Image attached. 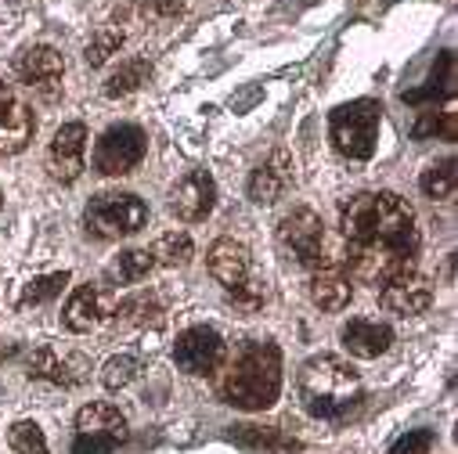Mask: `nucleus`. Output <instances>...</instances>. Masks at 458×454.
Wrapping results in <instances>:
<instances>
[{
	"label": "nucleus",
	"mask_w": 458,
	"mask_h": 454,
	"mask_svg": "<svg viewBox=\"0 0 458 454\" xmlns=\"http://www.w3.org/2000/svg\"><path fill=\"white\" fill-rule=\"evenodd\" d=\"M15 76L30 90H37L47 101H55L58 97V87H62V76H65V58L55 47H47V44H33V47H26L15 58Z\"/></svg>",
	"instance_id": "10"
},
{
	"label": "nucleus",
	"mask_w": 458,
	"mask_h": 454,
	"mask_svg": "<svg viewBox=\"0 0 458 454\" xmlns=\"http://www.w3.org/2000/svg\"><path fill=\"white\" fill-rule=\"evenodd\" d=\"M152 12L159 19H177L184 12V0H152Z\"/></svg>",
	"instance_id": "33"
},
{
	"label": "nucleus",
	"mask_w": 458,
	"mask_h": 454,
	"mask_svg": "<svg viewBox=\"0 0 458 454\" xmlns=\"http://www.w3.org/2000/svg\"><path fill=\"white\" fill-rule=\"evenodd\" d=\"M174 361L184 375H213L216 368H224L227 361V347L216 328L209 324H191L177 335L174 347Z\"/></svg>",
	"instance_id": "9"
},
{
	"label": "nucleus",
	"mask_w": 458,
	"mask_h": 454,
	"mask_svg": "<svg viewBox=\"0 0 458 454\" xmlns=\"http://www.w3.org/2000/svg\"><path fill=\"white\" fill-rule=\"evenodd\" d=\"M8 443L15 454H51L47 440H44V429L37 422H15L12 433H8Z\"/></svg>",
	"instance_id": "29"
},
{
	"label": "nucleus",
	"mask_w": 458,
	"mask_h": 454,
	"mask_svg": "<svg viewBox=\"0 0 458 454\" xmlns=\"http://www.w3.org/2000/svg\"><path fill=\"white\" fill-rule=\"evenodd\" d=\"M307 292H310V303H314V307L335 314V310H343V307L351 303L354 285H351V278L343 274L339 267H318V271L310 274Z\"/></svg>",
	"instance_id": "20"
},
{
	"label": "nucleus",
	"mask_w": 458,
	"mask_h": 454,
	"mask_svg": "<svg viewBox=\"0 0 458 454\" xmlns=\"http://www.w3.org/2000/svg\"><path fill=\"white\" fill-rule=\"evenodd\" d=\"M83 159H87V127L83 123L58 127L51 145H47V170H51V177L62 181V184L80 181V173L87 166Z\"/></svg>",
	"instance_id": "12"
},
{
	"label": "nucleus",
	"mask_w": 458,
	"mask_h": 454,
	"mask_svg": "<svg viewBox=\"0 0 458 454\" xmlns=\"http://www.w3.org/2000/svg\"><path fill=\"white\" fill-rule=\"evenodd\" d=\"M437 443V433L433 429H408L404 436L394 440L390 454H429Z\"/></svg>",
	"instance_id": "31"
},
{
	"label": "nucleus",
	"mask_w": 458,
	"mask_h": 454,
	"mask_svg": "<svg viewBox=\"0 0 458 454\" xmlns=\"http://www.w3.org/2000/svg\"><path fill=\"white\" fill-rule=\"evenodd\" d=\"M116 324L120 328H131V324H148V321H159V303L152 299V296H131V299H123L116 310Z\"/></svg>",
	"instance_id": "27"
},
{
	"label": "nucleus",
	"mask_w": 458,
	"mask_h": 454,
	"mask_svg": "<svg viewBox=\"0 0 458 454\" xmlns=\"http://www.w3.org/2000/svg\"><path fill=\"white\" fill-rule=\"evenodd\" d=\"M112 310H116V307H112L108 289L98 285V282H87V285L72 289V296H69V303H65V310H62V324H65L69 332L83 335V332L98 328Z\"/></svg>",
	"instance_id": "14"
},
{
	"label": "nucleus",
	"mask_w": 458,
	"mask_h": 454,
	"mask_svg": "<svg viewBox=\"0 0 458 454\" xmlns=\"http://www.w3.org/2000/svg\"><path fill=\"white\" fill-rule=\"evenodd\" d=\"M379 303H383L390 314H401V317L422 314V310H429V303H433V289H429L422 278L408 274V278H397V282L383 285Z\"/></svg>",
	"instance_id": "19"
},
{
	"label": "nucleus",
	"mask_w": 458,
	"mask_h": 454,
	"mask_svg": "<svg viewBox=\"0 0 458 454\" xmlns=\"http://www.w3.org/2000/svg\"><path fill=\"white\" fill-rule=\"evenodd\" d=\"M224 400L239 411H264L282 393V350L271 339H246L220 379Z\"/></svg>",
	"instance_id": "3"
},
{
	"label": "nucleus",
	"mask_w": 458,
	"mask_h": 454,
	"mask_svg": "<svg viewBox=\"0 0 458 454\" xmlns=\"http://www.w3.org/2000/svg\"><path fill=\"white\" fill-rule=\"evenodd\" d=\"M296 393H300V404H303V411L310 418H318V422H343V418H351L361 408L365 383L343 357L318 354V357H310L300 368Z\"/></svg>",
	"instance_id": "2"
},
{
	"label": "nucleus",
	"mask_w": 458,
	"mask_h": 454,
	"mask_svg": "<svg viewBox=\"0 0 458 454\" xmlns=\"http://www.w3.org/2000/svg\"><path fill=\"white\" fill-rule=\"evenodd\" d=\"M454 166H458V163H454V156H447V159H440V163L426 166V170H422V177H419L422 195H426V198H437V202L451 198V195H454V188H458V170H454Z\"/></svg>",
	"instance_id": "23"
},
{
	"label": "nucleus",
	"mask_w": 458,
	"mask_h": 454,
	"mask_svg": "<svg viewBox=\"0 0 458 454\" xmlns=\"http://www.w3.org/2000/svg\"><path fill=\"white\" fill-rule=\"evenodd\" d=\"M152 256H156V264H163V267H184V264L195 256L191 235H184V231H170V235H163V239L156 242Z\"/></svg>",
	"instance_id": "25"
},
{
	"label": "nucleus",
	"mask_w": 458,
	"mask_h": 454,
	"mask_svg": "<svg viewBox=\"0 0 458 454\" xmlns=\"http://www.w3.org/2000/svg\"><path fill=\"white\" fill-rule=\"evenodd\" d=\"M390 343H394L390 324L372 321V317H351L347 328H343V347H347L354 357H365V361L383 357L390 350Z\"/></svg>",
	"instance_id": "17"
},
{
	"label": "nucleus",
	"mask_w": 458,
	"mask_h": 454,
	"mask_svg": "<svg viewBox=\"0 0 458 454\" xmlns=\"http://www.w3.org/2000/svg\"><path fill=\"white\" fill-rule=\"evenodd\" d=\"M37 134L33 108L0 80V156H19Z\"/></svg>",
	"instance_id": "11"
},
{
	"label": "nucleus",
	"mask_w": 458,
	"mask_h": 454,
	"mask_svg": "<svg viewBox=\"0 0 458 454\" xmlns=\"http://www.w3.org/2000/svg\"><path fill=\"white\" fill-rule=\"evenodd\" d=\"M216 202V184L206 170H188L174 188H170V213L184 223H199L213 213Z\"/></svg>",
	"instance_id": "13"
},
{
	"label": "nucleus",
	"mask_w": 458,
	"mask_h": 454,
	"mask_svg": "<svg viewBox=\"0 0 458 454\" xmlns=\"http://www.w3.org/2000/svg\"><path fill=\"white\" fill-rule=\"evenodd\" d=\"M227 296H232V303H235L239 310L253 314V310L264 303V296H267V282H264V278H250V282H242L239 289H232Z\"/></svg>",
	"instance_id": "32"
},
{
	"label": "nucleus",
	"mask_w": 458,
	"mask_h": 454,
	"mask_svg": "<svg viewBox=\"0 0 458 454\" xmlns=\"http://www.w3.org/2000/svg\"><path fill=\"white\" fill-rule=\"evenodd\" d=\"M289 184H293V159L278 148L260 170H253V177H250V198L257 206H271V202H278L289 191Z\"/></svg>",
	"instance_id": "18"
},
{
	"label": "nucleus",
	"mask_w": 458,
	"mask_h": 454,
	"mask_svg": "<svg viewBox=\"0 0 458 454\" xmlns=\"http://www.w3.org/2000/svg\"><path fill=\"white\" fill-rule=\"evenodd\" d=\"M278 246L303 267H321V253H325V227L321 216L307 206H296L293 213H285L278 220Z\"/></svg>",
	"instance_id": "8"
},
{
	"label": "nucleus",
	"mask_w": 458,
	"mask_h": 454,
	"mask_svg": "<svg viewBox=\"0 0 458 454\" xmlns=\"http://www.w3.org/2000/svg\"><path fill=\"white\" fill-rule=\"evenodd\" d=\"M152 80V65H148V58H127L116 72H108V80H105V97H127V94H134V90H141L145 83Z\"/></svg>",
	"instance_id": "22"
},
{
	"label": "nucleus",
	"mask_w": 458,
	"mask_h": 454,
	"mask_svg": "<svg viewBox=\"0 0 458 454\" xmlns=\"http://www.w3.org/2000/svg\"><path fill=\"white\" fill-rule=\"evenodd\" d=\"M343 239L351 242V278L365 285H390L415 274L419 227L415 209L397 191H361L339 206Z\"/></svg>",
	"instance_id": "1"
},
{
	"label": "nucleus",
	"mask_w": 458,
	"mask_h": 454,
	"mask_svg": "<svg viewBox=\"0 0 458 454\" xmlns=\"http://www.w3.org/2000/svg\"><path fill=\"white\" fill-rule=\"evenodd\" d=\"M87 231L101 242H120L138 235L141 227L148 223V206L134 195V191H101L87 202L83 213Z\"/></svg>",
	"instance_id": "5"
},
{
	"label": "nucleus",
	"mask_w": 458,
	"mask_h": 454,
	"mask_svg": "<svg viewBox=\"0 0 458 454\" xmlns=\"http://www.w3.org/2000/svg\"><path fill=\"white\" fill-rule=\"evenodd\" d=\"M127 440V418L120 415L116 404H87L76 415V436H72V454H112Z\"/></svg>",
	"instance_id": "6"
},
{
	"label": "nucleus",
	"mask_w": 458,
	"mask_h": 454,
	"mask_svg": "<svg viewBox=\"0 0 458 454\" xmlns=\"http://www.w3.org/2000/svg\"><path fill=\"white\" fill-rule=\"evenodd\" d=\"M156 267V256L148 253V249H131V253H120V260L108 267V278L112 282H141V278H148V271Z\"/></svg>",
	"instance_id": "24"
},
{
	"label": "nucleus",
	"mask_w": 458,
	"mask_h": 454,
	"mask_svg": "<svg viewBox=\"0 0 458 454\" xmlns=\"http://www.w3.org/2000/svg\"><path fill=\"white\" fill-rule=\"evenodd\" d=\"M30 375L47 379L55 386H80L90 375V361L83 354H58L55 347H40L30 357Z\"/></svg>",
	"instance_id": "16"
},
{
	"label": "nucleus",
	"mask_w": 458,
	"mask_h": 454,
	"mask_svg": "<svg viewBox=\"0 0 458 454\" xmlns=\"http://www.w3.org/2000/svg\"><path fill=\"white\" fill-rule=\"evenodd\" d=\"M232 440L250 454H296L303 447L278 425H232Z\"/></svg>",
	"instance_id": "21"
},
{
	"label": "nucleus",
	"mask_w": 458,
	"mask_h": 454,
	"mask_svg": "<svg viewBox=\"0 0 458 454\" xmlns=\"http://www.w3.org/2000/svg\"><path fill=\"white\" fill-rule=\"evenodd\" d=\"M138 368H141V361H138L134 354H120V357H112V361H105V368H101V386L116 393V390L131 386V379L138 375Z\"/></svg>",
	"instance_id": "30"
},
{
	"label": "nucleus",
	"mask_w": 458,
	"mask_h": 454,
	"mask_svg": "<svg viewBox=\"0 0 458 454\" xmlns=\"http://www.w3.org/2000/svg\"><path fill=\"white\" fill-rule=\"evenodd\" d=\"M148 152V138L138 123H116L108 127L94 145V170L105 177H123L141 166Z\"/></svg>",
	"instance_id": "7"
},
{
	"label": "nucleus",
	"mask_w": 458,
	"mask_h": 454,
	"mask_svg": "<svg viewBox=\"0 0 458 454\" xmlns=\"http://www.w3.org/2000/svg\"><path fill=\"white\" fill-rule=\"evenodd\" d=\"M15 354H19V347H12V343L0 347V361H8V357H15Z\"/></svg>",
	"instance_id": "34"
},
{
	"label": "nucleus",
	"mask_w": 458,
	"mask_h": 454,
	"mask_svg": "<svg viewBox=\"0 0 458 454\" xmlns=\"http://www.w3.org/2000/svg\"><path fill=\"white\" fill-rule=\"evenodd\" d=\"M69 285V271H58V274H44V278H37V282H30L26 289H22V296H19V307L26 310V307H40V303H51V299H58L62 296V289Z\"/></svg>",
	"instance_id": "26"
},
{
	"label": "nucleus",
	"mask_w": 458,
	"mask_h": 454,
	"mask_svg": "<svg viewBox=\"0 0 458 454\" xmlns=\"http://www.w3.org/2000/svg\"><path fill=\"white\" fill-rule=\"evenodd\" d=\"M379 127H383V105L372 97L347 101V105L332 108V116H328L332 148L343 159H354V163H369L376 156Z\"/></svg>",
	"instance_id": "4"
},
{
	"label": "nucleus",
	"mask_w": 458,
	"mask_h": 454,
	"mask_svg": "<svg viewBox=\"0 0 458 454\" xmlns=\"http://www.w3.org/2000/svg\"><path fill=\"white\" fill-rule=\"evenodd\" d=\"M120 47H123V29L120 26H105V29H98V37L87 44V65L90 69H98V65H105L112 55H120Z\"/></svg>",
	"instance_id": "28"
},
{
	"label": "nucleus",
	"mask_w": 458,
	"mask_h": 454,
	"mask_svg": "<svg viewBox=\"0 0 458 454\" xmlns=\"http://www.w3.org/2000/svg\"><path fill=\"white\" fill-rule=\"evenodd\" d=\"M206 267H209V274H213L227 292L239 289L242 282L253 278L250 249H246L242 242H235V239H220V242H213L209 253H206Z\"/></svg>",
	"instance_id": "15"
}]
</instances>
